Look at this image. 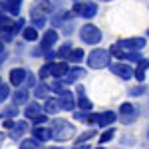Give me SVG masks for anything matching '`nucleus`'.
Returning a JSON list of instances; mask_svg holds the SVG:
<instances>
[{"label": "nucleus", "instance_id": "obj_32", "mask_svg": "<svg viewBox=\"0 0 149 149\" xmlns=\"http://www.w3.org/2000/svg\"><path fill=\"white\" fill-rule=\"evenodd\" d=\"M46 22H48L46 14H34V16H32V26H36L38 30H40V28H44Z\"/></svg>", "mask_w": 149, "mask_h": 149}, {"label": "nucleus", "instance_id": "obj_43", "mask_svg": "<svg viewBox=\"0 0 149 149\" xmlns=\"http://www.w3.org/2000/svg\"><path fill=\"white\" fill-rule=\"evenodd\" d=\"M2 141H4V133H0V145H2Z\"/></svg>", "mask_w": 149, "mask_h": 149}, {"label": "nucleus", "instance_id": "obj_11", "mask_svg": "<svg viewBox=\"0 0 149 149\" xmlns=\"http://www.w3.org/2000/svg\"><path fill=\"white\" fill-rule=\"evenodd\" d=\"M86 74H88V72H86L84 68H80V66H74V68H70V72L64 76V78H62V80H64V84H66V86H72V84H76L78 80L86 78Z\"/></svg>", "mask_w": 149, "mask_h": 149}, {"label": "nucleus", "instance_id": "obj_10", "mask_svg": "<svg viewBox=\"0 0 149 149\" xmlns=\"http://www.w3.org/2000/svg\"><path fill=\"white\" fill-rule=\"evenodd\" d=\"M54 12V4L50 0H34V4L30 6V16L34 14H50Z\"/></svg>", "mask_w": 149, "mask_h": 149}, {"label": "nucleus", "instance_id": "obj_35", "mask_svg": "<svg viewBox=\"0 0 149 149\" xmlns=\"http://www.w3.org/2000/svg\"><path fill=\"white\" fill-rule=\"evenodd\" d=\"M2 115H4V117H14V115H18V105L12 103V105H8V107H4Z\"/></svg>", "mask_w": 149, "mask_h": 149}, {"label": "nucleus", "instance_id": "obj_4", "mask_svg": "<svg viewBox=\"0 0 149 149\" xmlns=\"http://www.w3.org/2000/svg\"><path fill=\"white\" fill-rule=\"evenodd\" d=\"M72 10H74V14H76L78 18H84V20H92L93 16L97 14V4H95V2H92V0H86V2L78 0V2L72 6Z\"/></svg>", "mask_w": 149, "mask_h": 149}, {"label": "nucleus", "instance_id": "obj_47", "mask_svg": "<svg viewBox=\"0 0 149 149\" xmlns=\"http://www.w3.org/2000/svg\"><path fill=\"white\" fill-rule=\"evenodd\" d=\"M95 149H105V147H103V145H102V147H95Z\"/></svg>", "mask_w": 149, "mask_h": 149}, {"label": "nucleus", "instance_id": "obj_37", "mask_svg": "<svg viewBox=\"0 0 149 149\" xmlns=\"http://www.w3.org/2000/svg\"><path fill=\"white\" fill-rule=\"evenodd\" d=\"M125 60H127V62H133V64H137L139 60H141V54H139V52H127Z\"/></svg>", "mask_w": 149, "mask_h": 149}, {"label": "nucleus", "instance_id": "obj_25", "mask_svg": "<svg viewBox=\"0 0 149 149\" xmlns=\"http://www.w3.org/2000/svg\"><path fill=\"white\" fill-rule=\"evenodd\" d=\"M74 50V46H72V42H64L62 46L56 50V56H58V60H68V56H70V52Z\"/></svg>", "mask_w": 149, "mask_h": 149}, {"label": "nucleus", "instance_id": "obj_46", "mask_svg": "<svg viewBox=\"0 0 149 149\" xmlns=\"http://www.w3.org/2000/svg\"><path fill=\"white\" fill-rule=\"evenodd\" d=\"M48 149H60V147H48Z\"/></svg>", "mask_w": 149, "mask_h": 149}, {"label": "nucleus", "instance_id": "obj_36", "mask_svg": "<svg viewBox=\"0 0 149 149\" xmlns=\"http://www.w3.org/2000/svg\"><path fill=\"white\" fill-rule=\"evenodd\" d=\"M8 95H10V88H8V84H2V86H0V103L6 102Z\"/></svg>", "mask_w": 149, "mask_h": 149}, {"label": "nucleus", "instance_id": "obj_41", "mask_svg": "<svg viewBox=\"0 0 149 149\" xmlns=\"http://www.w3.org/2000/svg\"><path fill=\"white\" fill-rule=\"evenodd\" d=\"M72 149H92V147H90V143H76Z\"/></svg>", "mask_w": 149, "mask_h": 149}, {"label": "nucleus", "instance_id": "obj_9", "mask_svg": "<svg viewBox=\"0 0 149 149\" xmlns=\"http://www.w3.org/2000/svg\"><path fill=\"white\" fill-rule=\"evenodd\" d=\"M56 97H58V102H60V107H62L64 111H74V109H76V105H78L76 95L70 92V90H64L62 93H58Z\"/></svg>", "mask_w": 149, "mask_h": 149}, {"label": "nucleus", "instance_id": "obj_19", "mask_svg": "<svg viewBox=\"0 0 149 149\" xmlns=\"http://www.w3.org/2000/svg\"><path fill=\"white\" fill-rule=\"evenodd\" d=\"M2 8L6 10V14H10V16H18L20 14V8H22V0H4L2 2Z\"/></svg>", "mask_w": 149, "mask_h": 149}, {"label": "nucleus", "instance_id": "obj_33", "mask_svg": "<svg viewBox=\"0 0 149 149\" xmlns=\"http://www.w3.org/2000/svg\"><path fill=\"white\" fill-rule=\"evenodd\" d=\"M143 93H147V86H145V84L133 86V88L129 90V95H131V97H139V95H143Z\"/></svg>", "mask_w": 149, "mask_h": 149}, {"label": "nucleus", "instance_id": "obj_13", "mask_svg": "<svg viewBox=\"0 0 149 149\" xmlns=\"http://www.w3.org/2000/svg\"><path fill=\"white\" fill-rule=\"evenodd\" d=\"M149 70V58H141L137 64H135V70H133V78L139 81V84H143L145 81V72Z\"/></svg>", "mask_w": 149, "mask_h": 149}, {"label": "nucleus", "instance_id": "obj_20", "mask_svg": "<svg viewBox=\"0 0 149 149\" xmlns=\"http://www.w3.org/2000/svg\"><path fill=\"white\" fill-rule=\"evenodd\" d=\"M28 100H30V93H28L26 88H18L12 93V103H16V105H26Z\"/></svg>", "mask_w": 149, "mask_h": 149}, {"label": "nucleus", "instance_id": "obj_26", "mask_svg": "<svg viewBox=\"0 0 149 149\" xmlns=\"http://www.w3.org/2000/svg\"><path fill=\"white\" fill-rule=\"evenodd\" d=\"M84 58H86L84 50H81V48H74V50L70 52V56H68V62L70 64H80Z\"/></svg>", "mask_w": 149, "mask_h": 149}, {"label": "nucleus", "instance_id": "obj_28", "mask_svg": "<svg viewBox=\"0 0 149 149\" xmlns=\"http://www.w3.org/2000/svg\"><path fill=\"white\" fill-rule=\"evenodd\" d=\"M12 26H14V20H12L8 14L0 12V32H6V30H10Z\"/></svg>", "mask_w": 149, "mask_h": 149}, {"label": "nucleus", "instance_id": "obj_18", "mask_svg": "<svg viewBox=\"0 0 149 149\" xmlns=\"http://www.w3.org/2000/svg\"><path fill=\"white\" fill-rule=\"evenodd\" d=\"M40 113H44V107H40V103H38V102L26 103V107H24V115H26L28 119H36Z\"/></svg>", "mask_w": 149, "mask_h": 149}, {"label": "nucleus", "instance_id": "obj_6", "mask_svg": "<svg viewBox=\"0 0 149 149\" xmlns=\"http://www.w3.org/2000/svg\"><path fill=\"white\" fill-rule=\"evenodd\" d=\"M109 72H111L113 76H117L119 80H123V81H129L133 78V68H131L129 64H125L123 60H117L115 64H109Z\"/></svg>", "mask_w": 149, "mask_h": 149}, {"label": "nucleus", "instance_id": "obj_2", "mask_svg": "<svg viewBox=\"0 0 149 149\" xmlns=\"http://www.w3.org/2000/svg\"><path fill=\"white\" fill-rule=\"evenodd\" d=\"M111 64V52L105 48H93L88 54V68L90 70H103Z\"/></svg>", "mask_w": 149, "mask_h": 149}, {"label": "nucleus", "instance_id": "obj_7", "mask_svg": "<svg viewBox=\"0 0 149 149\" xmlns=\"http://www.w3.org/2000/svg\"><path fill=\"white\" fill-rule=\"evenodd\" d=\"M119 46L127 50V52H141L145 44H147V40L145 38H141V36H133V38H123V40H119L117 42Z\"/></svg>", "mask_w": 149, "mask_h": 149}, {"label": "nucleus", "instance_id": "obj_44", "mask_svg": "<svg viewBox=\"0 0 149 149\" xmlns=\"http://www.w3.org/2000/svg\"><path fill=\"white\" fill-rule=\"evenodd\" d=\"M2 10H4V8H2V2H0V12H2Z\"/></svg>", "mask_w": 149, "mask_h": 149}, {"label": "nucleus", "instance_id": "obj_27", "mask_svg": "<svg viewBox=\"0 0 149 149\" xmlns=\"http://www.w3.org/2000/svg\"><path fill=\"white\" fill-rule=\"evenodd\" d=\"M97 135V131H95V127H90L88 131H84V133H80L78 137H76V143H88L90 139H93Z\"/></svg>", "mask_w": 149, "mask_h": 149}, {"label": "nucleus", "instance_id": "obj_51", "mask_svg": "<svg viewBox=\"0 0 149 149\" xmlns=\"http://www.w3.org/2000/svg\"><path fill=\"white\" fill-rule=\"evenodd\" d=\"M74 2H78V0H74Z\"/></svg>", "mask_w": 149, "mask_h": 149}, {"label": "nucleus", "instance_id": "obj_50", "mask_svg": "<svg viewBox=\"0 0 149 149\" xmlns=\"http://www.w3.org/2000/svg\"><path fill=\"white\" fill-rule=\"evenodd\" d=\"M0 86H2V80H0Z\"/></svg>", "mask_w": 149, "mask_h": 149}, {"label": "nucleus", "instance_id": "obj_23", "mask_svg": "<svg viewBox=\"0 0 149 149\" xmlns=\"http://www.w3.org/2000/svg\"><path fill=\"white\" fill-rule=\"evenodd\" d=\"M48 93H50V86H46L44 80H40V84H36L34 88V97L36 100H48Z\"/></svg>", "mask_w": 149, "mask_h": 149}, {"label": "nucleus", "instance_id": "obj_12", "mask_svg": "<svg viewBox=\"0 0 149 149\" xmlns=\"http://www.w3.org/2000/svg\"><path fill=\"white\" fill-rule=\"evenodd\" d=\"M117 119H119V117H117L115 111L105 109V111H102V113H97V123H95V125L97 127H109V125H113Z\"/></svg>", "mask_w": 149, "mask_h": 149}, {"label": "nucleus", "instance_id": "obj_3", "mask_svg": "<svg viewBox=\"0 0 149 149\" xmlns=\"http://www.w3.org/2000/svg\"><path fill=\"white\" fill-rule=\"evenodd\" d=\"M80 40L84 44H88V46H97L102 42V30L90 22L84 24L80 28Z\"/></svg>", "mask_w": 149, "mask_h": 149}, {"label": "nucleus", "instance_id": "obj_15", "mask_svg": "<svg viewBox=\"0 0 149 149\" xmlns=\"http://www.w3.org/2000/svg\"><path fill=\"white\" fill-rule=\"evenodd\" d=\"M26 78H28V72L24 68H14L10 70V76H8V80H10L12 86H16V88H20L24 81H26Z\"/></svg>", "mask_w": 149, "mask_h": 149}, {"label": "nucleus", "instance_id": "obj_1", "mask_svg": "<svg viewBox=\"0 0 149 149\" xmlns=\"http://www.w3.org/2000/svg\"><path fill=\"white\" fill-rule=\"evenodd\" d=\"M50 129H52V139L54 141H70L76 135V125L72 121H68V119H62V117L52 119Z\"/></svg>", "mask_w": 149, "mask_h": 149}, {"label": "nucleus", "instance_id": "obj_45", "mask_svg": "<svg viewBox=\"0 0 149 149\" xmlns=\"http://www.w3.org/2000/svg\"><path fill=\"white\" fill-rule=\"evenodd\" d=\"M147 139H149V127H147Z\"/></svg>", "mask_w": 149, "mask_h": 149}, {"label": "nucleus", "instance_id": "obj_48", "mask_svg": "<svg viewBox=\"0 0 149 149\" xmlns=\"http://www.w3.org/2000/svg\"><path fill=\"white\" fill-rule=\"evenodd\" d=\"M102 2H111V0H102Z\"/></svg>", "mask_w": 149, "mask_h": 149}, {"label": "nucleus", "instance_id": "obj_31", "mask_svg": "<svg viewBox=\"0 0 149 149\" xmlns=\"http://www.w3.org/2000/svg\"><path fill=\"white\" fill-rule=\"evenodd\" d=\"M113 137H115V127L109 125V127H105V131L100 135V143H102V145H103V143H109Z\"/></svg>", "mask_w": 149, "mask_h": 149}, {"label": "nucleus", "instance_id": "obj_22", "mask_svg": "<svg viewBox=\"0 0 149 149\" xmlns=\"http://www.w3.org/2000/svg\"><path fill=\"white\" fill-rule=\"evenodd\" d=\"M62 107H60V102H58V97H48L46 103H44V111L48 115H56Z\"/></svg>", "mask_w": 149, "mask_h": 149}, {"label": "nucleus", "instance_id": "obj_49", "mask_svg": "<svg viewBox=\"0 0 149 149\" xmlns=\"http://www.w3.org/2000/svg\"><path fill=\"white\" fill-rule=\"evenodd\" d=\"M147 38H149V28H147Z\"/></svg>", "mask_w": 149, "mask_h": 149}, {"label": "nucleus", "instance_id": "obj_30", "mask_svg": "<svg viewBox=\"0 0 149 149\" xmlns=\"http://www.w3.org/2000/svg\"><path fill=\"white\" fill-rule=\"evenodd\" d=\"M18 149H40V141L36 137H28L20 141V147Z\"/></svg>", "mask_w": 149, "mask_h": 149}, {"label": "nucleus", "instance_id": "obj_8", "mask_svg": "<svg viewBox=\"0 0 149 149\" xmlns=\"http://www.w3.org/2000/svg\"><path fill=\"white\" fill-rule=\"evenodd\" d=\"M58 38H60L58 28H50V30H46V32L42 34V40H40V50L44 52V56H46V52H50L52 48L56 46Z\"/></svg>", "mask_w": 149, "mask_h": 149}, {"label": "nucleus", "instance_id": "obj_24", "mask_svg": "<svg viewBox=\"0 0 149 149\" xmlns=\"http://www.w3.org/2000/svg\"><path fill=\"white\" fill-rule=\"evenodd\" d=\"M38 36L40 34H38V28H36V26H26V28L22 30V38L26 40V42H36Z\"/></svg>", "mask_w": 149, "mask_h": 149}, {"label": "nucleus", "instance_id": "obj_21", "mask_svg": "<svg viewBox=\"0 0 149 149\" xmlns=\"http://www.w3.org/2000/svg\"><path fill=\"white\" fill-rule=\"evenodd\" d=\"M26 131H28V123L22 119V121H16V125L8 131V135H10V139H22V135Z\"/></svg>", "mask_w": 149, "mask_h": 149}, {"label": "nucleus", "instance_id": "obj_14", "mask_svg": "<svg viewBox=\"0 0 149 149\" xmlns=\"http://www.w3.org/2000/svg\"><path fill=\"white\" fill-rule=\"evenodd\" d=\"M32 137H36L40 143H46L52 139V129L46 125H34L32 127Z\"/></svg>", "mask_w": 149, "mask_h": 149}, {"label": "nucleus", "instance_id": "obj_39", "mask_svg": "<svg viewBox=\"0 0 149 149\" xmlns=\"http://www.w3.org/2000/svg\"><path fill=\"white\" fill-rule=\"evenodd\" d=\"M14 125H16V121H14L12 117H4V121H2V127H4L6 131H10V129H12Z\"/></svg>", "mask_w": 149, "mask_h": 149}, {"label": "nucleus", "instance_id": "obj_34", "mask_svg": "<svg viewBox=\"0 0 149 149\" xmlns=\"http://www.w3.org/2000/svg\"><path fill=\"white\" fill-rule=\"evenodd\" d=\"M38 76H40V80L50 78V76H52V62H46V64L40 68V74H38Z\"/></svg>", "mask_w": 149, "mask_h": 149}, {"label": "nucleus", "instance_id": "obj_38", "mask_svg": "<svg viewBox=\"0 0 149 149\" xmlns=\"http://www.w3.org/2000/svg\"><path fill=\"white\" fill-rule=\"evenodd\" d=\"M32 121H34V125H44V123L48 121V113L44 111V113H40V115H38L36 119H32Z\"/></svg>", "mask_w": 149, "mask_h": 149}, {"label": "nucleus", "instance_id": "obj_40", "mask_svg": "<svg viewBox=\"0 0 149 149\" xmlns=\"http://www.w3.org/2000/svg\"><path fill=\"white\" fill-rule=\"evenodd\" d=\"M24 84H26V88H36V76L28 72V78H26V81H24Z\"/></svg>", "mask_w": 149, "mask_h": 149}, {"label": "nucleus", "instance_id": "obj_42", "mask_svg": "<svg viewBox=\"0 0 149 149\" xmlns=\"http://www.w3.org/2000/svg\"><path fill=\"white\" fill-rule=\"evenodd\" d=\"M0 52H4V42L0 40Z\"/></svg>", "mask_w": 149, "mask_h": 149}, {"label": "nucleus", "instance_id": "obj_17", "mask_svg": "<svg viewBox=\"0 0 149 149\" xmlns=\"http://www.w3.org/2000/svg\"><path fill=\"white\" fill-rule=\"evenodd\" d=\"M78 107L84 109V111H92L93 109V103H92V100L86 95L84 86H78Z\"/></svg>", "mask_w": 149, "mask_h": 149}, {"label": "nucleus", "instance_id": "obj_16", "mask_svg": "<svg viewBox=\"0 0 149 149\" xmlns=\"http://www.w3.org/2000/svg\"><path fill=\"white\" fill-rule=\"evenodd\" d=\"M68 72H70V62H66V60L52 62V78H64Z\"/></svg>", "mask_w": 149, "mask_h": 149}, {"label": "nucleus", "instance_id": "obj_5", "mask_svg": "<svg viewBox=\"0 0 149 149\" xmlns=\"http://www.w3.org/2000/svg\"><path fill=\"white\" fill-rule=\"evenodd\" d=\"M117 117H119L121 123L131 125V123H135V119L139 117V109L131 102H123L121 105H119V113H117Z\"/></svg>", "mask_w": 149, "mask_h": 149}, {"label": "nucleus", "instance_id": "obj_29", "mask_svg": "<svg viewBox=\"0 0 149 149\" xmlns=\"http://www.w3.org/2000/svg\"><path fill=\"white\" fill-rule=\"evenodd\" d=\"M109 52H111V56H113L115 60H125V56H127V50H123L117 42H115L113 46H109Z\"/></svg>", "mask_w": 149, "mask_h": 149}]
</instances>
